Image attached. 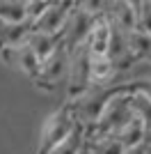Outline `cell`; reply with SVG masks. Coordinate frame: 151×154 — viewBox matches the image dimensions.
<instances>
[{
    "instance_id": "6da1fadb",
    "label": "cell",
    "mask_w": 151,
    "mask_h": 154,
    "mask_svg": "<svg viewBox=\"0 0 151 154\" xmlns=\"http://www.w3.org/2000/svg\"><path fill=\"white\" fill-rule=\"evenodd\" d=\"M73 7H76L73 0H53L48 5V9L32 23V30L46 32V35H55V37L62 39V30L67 26V21H69L71 12H73Z\"/></svg>"
},
{
    "instance_id": "7a4b0ae2",
    "label": "cell",
    "mask_w": 151,
    "mask_h": 154,
    "mask_svg": "<svg viewBox=\"0 0 151 154\" xmlns=\"http://www.w3.org/2000/svg\"><path fill=\"white\" fill-rule=\"evenodd\" d=\"M94 21H96V16L73 7V12H71L69 21H67V26L62 30V46L67 48V53H73L78 46H82L87 42L89 32L94 28Z\"/></svg>"
},
{
    "instance_id": "3957f363",
    "label": "cell",
    "mask_w": 151,
    "mask_h": 154,
    "mask_svg": "<svg viewBox=\"0 0 151 154\" xmlns=\"http://www.w3.org/2000/svg\"><path fill=\"white\" fill-rule=\"evenodd\" d=\"M73 127H76V117H73V113H71L69 108H62L57 115H53L48 122H46V127H44L39 154H48L57 143H62L64 138L71 134Z\"/></svg>"
},
{
    "instance_id": "277c9868",
    "label": "cell",
    "mask_w": 151,
    "mask_h": 154,
    "mask_svg": "<svg viewBox=\"0 0 151 154\" xmlns=\"http://www.w3.org/2000/svg\"><path fill=\"white\" fill-rule=\"evenodd\" d=\"M108 19V16H105ZM110 23V44H108V58L110 62L114 64V71L117 69H128L133 62H138V60L133 58L131 48H128V42H126V32L121 30L119 26H114L112 21L108 19Z\"/></svg>"
},
{
    "instance_id": "5b68a950",
    "label": "cell",
    "mask_w": 151,
    "mask_h": 154,
    "mask_svg": "<svg viewBox=\"0 0 151 154\" xmlns=\"http://www.w3.org/2000/svg\"><path fill=\"white\" fill-rule=\"evenodd\" d=\"M2 58H5L9 64L19 67L23 74L39 78V71H41V60L34 55V51H32L28 44L16 46V48H5V51H2Z\"/></svg>"
},
{
    "instance_id": "8992f818",
    "label": "cell",
    "mask_w": 151,
    "mask_h": 154,
    "mask_svg": "<svg viewBox=\"0 0 151 154\" xmlns=\"http://www.w3.org/2000/svg\"><path fill=\"white\" fill-rule=\"evenodd\" d=\"M108 44H110V23H108L105 14H101V16H96L94 28L89 32L85 46L92 58H99V55H108Z\"/></svg>"
},
{
    "instance_id": "52a82bcc",
    "label": "cell",
    "mask_w": 151,
    "mask_h": 154,
    "mask_svg": "<svg viewBox=\"0 0 151 154\" xmlns=\"http://www.w3.org/2000/svg\"><path fill=\"white\" fill-rule=\"evenodd\" d=\"M67 69H69V53H67V48L60 44V48H57L50 58H46L44 62H41L39 81H44V83H50V85H53V83H57V81H60V76H62Z\"/></svg>"
},
{
    "instance_id": "ba28073f",
    "label": "cell",
    "mask_w": 151,
    "mask_h": 154,
    "mask_svg": "<svg viewBox=\"0 0 151 154\" xmlns=\"http://www.w3.org/2000/svg\"><path fill=\"white\" fill-rule=\"evenodd\" d=\"M105 16L112 21L114 26H119L124 32H131L138 28V14L126 0H112L110 2V9L105 12Z\"/></svg>"
},
{
    "instance_id": "9c48e42d",
    "label": "cell",
    "mask_w": 151,
    "mask_h": 154,
    "mask_svg": "<svg viewBox=\"0 0 151 154\" xmlns=\"http://www.w3.org/2000/svg\"><path fill=\"white\" fill-rule=\"evenodd\" d=\"M32 32V23L23 21V23H0V46L5 48H16L28 42Z\"/></svg>"
},
{
    "instance_id": "30bf717a",
    "label": "cell",
    "mask_w": 151,
    "mask_h": 154,
    "mask_svg": "<svg viewBox=\"0 0 151 154\" xmlns=\"http://www.w3.org/2000/svg\"><path fill=\"white\" fill-rule=\"evenodd\" d=\"M25 44L30 46L32 51H34V55H37V58L44 62L46 58H50V55H53V53L60 48L62 39L55 37V35H46V32H34V30H32Z\"/></svg>"
},
{
    "instance_id": "8fae6325",
    "label": "cell",
    "mask_w": 151,
    "mask_h": 154,
    "mask_svg": "<svg viewBox=\"0 0 151 154\" xmlns=\"http://www.w3.org/2000/svg\"><path fill=\"white\" fill-rule=\"evenodd\" d=\"M144 134H147V124L133 117L126 127H121L119 131L114 134V138H117L126 149H131V147H138V145H144Z\"/></svg>"
},
{
    "instance_id": "7c38bea8",
    "label": "cell",
    "mask_w": 151,
    "mask_h": 154,
    "mask_svg": "<svg viewBox=\"0 0 151 154\" xmlns=\"http://www.w3.org/2000/svg\"><path fill=\"white\" fill-rule=\"evenodd\" d=\"M82 143H85V124L76 122L71 134L62 143H57L48 154H82Z\"/></svg>"
},
{
    "instance_id": "4fadbf2b",
    "label": "cell",
    "mask_w": 151,
    "mask_h": 154,
    "mask_svg": "<svg viewBox=\"0 0 151 154\" xmlns=\"http://www.w3.org/2000/svg\"><path fill=\"white\" fill-rule=\"evenodd\" d=\"M128 103H131L133 117L149 127L151 124V97L144 94L142 90H131L128 92Z\"/></svg>"
},
{
    "instance_id": "5bb4252c",
    "label": "cell",
    "mask_w": 151,
    "mask_h": 154,
    "mask_svg": "<svg viewBox=\"0 0 151 154\" xmlns=\"http://www.w3.org/2000/svg\"><path fill=\"white\" fill-rule=\"evenodd\" d=\"M126 42H128V48H131L135 60L151 58V35H147L142 30H131L126 32Z\"/></svg>"
},
{
    "instance_id": "9a60e30c",
    "label": "cell",
    "mask_w": 151,
    "mask_h": 154,
    "mask_svg": "<svg viewBox=\"0 0 151 154\" xmlns=\"http://www.w3.org/2000/svg\"><path fill=\"white\" fill-rule=\"evenodd\" d=\"M28 21L23 0H0V23H23Z\"/></svg>"
},
{
    "instance_id": "2e32d148",
    "label": "cell",
    "mask_w": 151,
    "mask_h": 154,
    "mask_svg": "<svg viewBox=\"0 0 151 154\" xmlns=\"http://www.w3.org/2000/svg\"><path fill=\"white\" fill-rule=\"evenodd\" d=\"M124 152L126 147L114 136L101 138V140H89V147H87V154H124Z\"/></svg>"
},
{
    "instance_id": "e0dca14e",
    "label": "cell",
    "mask_w": 151,
    "mask_h": 154,
    "mask_svg": "<svg viewBox=\"0 0 151 154\" xmlns=\"http://www.w3.org/2000/svg\"><path fill=\"white\" fill-rule=\"evenodd\" d=\"M89 71H92V83L94 81H108L114 74V64L110 62L108 55H99V58H92Z\"/></svg>"
},
{
    "instance_id": "ac0fdd59",
    "label": "cell",
    "mask_w": 151,
    "mask_h": 154,
    "mask_svg": "<svg viewBox=\"0 0 151 154\" xmlns=\"http://www.w3.org/2000/svg\"><path fill=\"white\" fill-rule=\"evenodd\" d=\"M73 2L82 12L92 14V16H101V14H105L108 9H110V2H112V0H73Z\"/></svg>"
},
{
    "instance_id": "d6986e66",
    "label": "cell",
    "mask_w": 151,
    "mask_h": 154,
    "mask_svg": "<svg viewBox=\"0 0 151 154\" xmlns=\"http://www.w3.org/2000/svg\"><path fill=\"white\" fill-rule=\"evenodd\" d=\"M135 30H142V32H147V35H151V0H147L144 5H142V9H140L138 28H135Z\"/></svg>"
},
{
    "instance_id": "ffe728a7",
    "label": "cell",
    "mask_w": 151,
    "mask_h": 154,
    "mask_svg": "<svg viewBox=\"0 0 151 154\" xmlns=\"http://www.w3.org/2000/svg\"><path fill=\"white\" fill-rule=\"evenodd\" d=\"M126 2H128V5L135 9V14H140V9H142V5H144L147 0H126Z\"/></svg>"
},
{
    "instance_id": "44dd1931",
    "label": "cell",
    "mask_w": 151,
    "mask_h": 154,
    "mask_svg": "<svg viewBox=\"0 0 151 154\" xmlns=\"http://www.w3.org/2000/svg\"><path fill=\"white\" fill-rule=\"evenodd\" d=\"M124 154H147V147H144V145H138V147H131V149H126Z\"/></svg>"
},
{
    "instance_id": "7402d4cb",
    "label": "cell",
    "mask_w": 151,
    "mask_h": 154,
    "mask_svg": "<svg viewBox=\"0 0 151 154\" xmlns=\"http://www.w3.org/2000/svg\"><path fill=\"white\" fill-rule=\"evenodd\" d=\"M144 145H151V127H147V134H144Z\"/></svg>"
},
{
    "instance_id": "603a6c76",
    "label": "cell",
    "mask_w": 151,
    "mask_h": 154,
    "mask_svg": "<svg viewBox=\"0 0 151 154\" xmlns=\"http://www.w3.org/2000/svg\"><path fill=\"white\" fill-rule=\"evenodd\" d=\"M144 147H147V154H151V145H144Z\"/></svg>"
}]
</instances>
